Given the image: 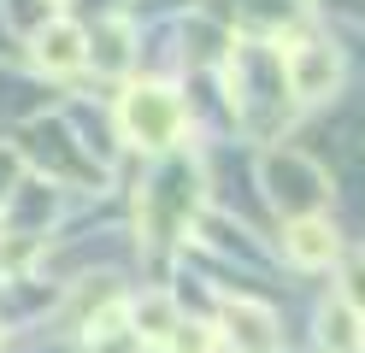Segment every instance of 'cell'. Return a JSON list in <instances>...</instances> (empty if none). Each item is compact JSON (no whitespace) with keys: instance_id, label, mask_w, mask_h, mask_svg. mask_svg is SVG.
I'll list each match as a JSON object with an SVG mask.
<instances>
[{"instance_id":"6da1fadb","label":"cell","mask_w":365,"mask_h":353,"mask_svg":"<svg viewBox=\"0 0 365 353\" xmlns=\"http://www.w3.org/2000/svg\"><path fill=\"white\" fill-rule=\"evenodd\" d=\"M265 183H271V200L277 206H289V212H307V206H318V171L307 159H294V153H271L265 159Z\"/></svg>"},{"instance_id":"7a4b0ae2","label":"cell","mask_w":365,"mask_h":353,"mask_svg":"<svg viewBox=\"0 0 365 353\" xmlns=\"http://www.w3.org/2000/svg\"><path fill=\"white\" fill-rule=\"evenodd\" d=\"M130 124H135L142 141H165L171 124H177V106H171L159 88H142V94H135V106H130Z\"/></svg>"},{"instance_id":"3957f363","label":"cell","mask_w":365,"mask_h":353,"mask_svg":"<svg viewBox=\"0 0 365 353\" xmlns=\"http://www.w3.org/2000/svg\"><path fill=\"white\" fill-rule=\"evenodd\" d=\"M230 324H236V347H242V353H271V347H277L271 318L254 312V306H230Z\"/></svg>"},{"instance_id":"277c9868","label":"cell","mask_w":365,"mask_h":353,"mask_svg":"<svg viewBox=\"0 0 365 353\" xmlns=\"http://www.w3.org/2000/svg\"><path fill=\"white\" fill-rule=\"evenodd\" d=\"M77 47H83V36L71 30V24H53V30H41V59H48L53 71L77 65Z\"/></svg>"},{"instance_id":"5b68a950","label":"cell","mask_w":365,"mask_h":353,"mask_svg":"<svg viewBox=\"0 0 365 353\" xmlns=\"http://www.w3.org/2000/svg\"><path fill=\"white\" fill-rule=\"evenodd\" d=\"M324 77H336V59L324 53V47H318V53H307L301 65H294V88H301V94H312Z\"/></svg>"},{"instance_id":"8992f818","label":"cell","mask_w":365,"mask_h":353,"mask_svg":"<svg viewBox=\"0 0 365 353\" xmlns=\"http://www.w3.org/2000/svg\"><path fill=\"white\" fill-rule=\"evenodd\" d=\"M289 247H294V259H330V247H336V242H330V230H318V224H301Z\"/></svg>"},{"instance_id":"52a82bcc","label":"cell","mask_w":365,"mask_h":353,"mask_svg":"<svg viewBox=\"0 0 365 353\" xmlns=\"http://www.w3.org/2000/svg\"><path fill=\"white\" fill-rule=\"evenodd\" d=\"M348 295L365 306V253H354V259H348Z\"/></svg>"},{"instance_id":"ba28073f","label":"cell","mask_w":365,"mask_h":353,"mask_svg":"<svg viewBox=\"0 0 365 353\" xmlns=\"http://www.w3.org/2000/svg\"><path fill=\"white\" fill-rule=\"evenodd\" d=\"M324 342H336V347H348L354 336H348V318H324Z\"/></svg>"},{"instance_id":"9c48e42d","label":"cell","mask_w":365,"mask_h":353,"mask_svg":"<svg viewBox=\"0 0 365 353\" xmlns=\"http://www.w3.org/2000/svg\"><path fill=\"white\" fill-rule=\"evenodd\" d=\"M177 353H207V336L189 324V336H177Z\"/></svg>"}]
</instances>
